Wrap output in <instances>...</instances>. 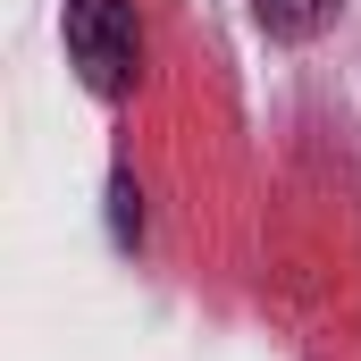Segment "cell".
I'll return each mask as SVG.
<instances>
[{"label": "cell", "mask_w": 361, "mask_h": 361, "mask_svg": "<svg viewBox=\"0 0 361 361\" xmlns=\"http://www.w3.org/2000/svg\"><path fill=\"white\" fill-rule=\"evenodd\" d=\"M59 34H68V68H76L101 101H126V92H135V76H143L135 0H68Z\"/></svg>", "instance_id": "obj_1"}, {"label": "cell", "mask_w": 361, "mask_h": 361, "mask_svg": "<svg viewBox=\"0 0 361 361\" xmlns=\"http://www.w3.org/2000/svg\"><path fill=\"white\" fill-rule=\"evenodd\" d=\"M252 17H261L269 34H286V42H302V34H319V25L336 17V0H252Z\"/></svg>", "instance_id": "obj_2"}, {"label": "cell", "mask_w": 361, "mask_h": 361, "mask_svg": "<svg viewBox=\"0 0 361 361\" xmlns=\"http://www.w3.org/2000/svg\"><path fill=\"white\" fill-rule=\"evenodd\" d=\"M109 219H118V244H135V235H143V210H135V185H126V177L109 185Z\"/></svg>", "instance_id": "obj_3"}]
</instances>
